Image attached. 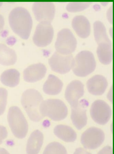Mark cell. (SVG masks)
Masks as SVG:
<instances>
[{
    "mask_svg": "<svg viewBox=\"0 0 114 154\" xmlns=\"http://www.w3.org/2000/svg\"><path fill=\"white\" fill-rule=\"evenodd\" d=\"M111 109L107 103L101 100L94 101L91 108V116L93 120L99 125H105L111 116Z\"/></svg>",
    "mask_w": 114,
    "mask_h": 154,
    "instance_id": "30bf717a",
    "label": "cell"
},
{
    "mask_svg": "<svg viewBox=\"0 0 114 154\" xmlns=\"http://www.w3.org/2000/svg\"><path fill=\"white\" fill-rule=\"evenodd\" d=\"M8 136V131L5 126L0 125V145Z\"/></svg>",
    "mask_w": 114,
    "mask_h": 154,
    "instance_id": "4316f807",
    "label": "cell"
},
{
    "mask_svg": "<svg viewBox=\"0 0 114 154\" xmlns=\"http://www.w3.org/2000/svg\"><path fill=\"white\" fill-rule=\"evenodd\" d=\"M0 154H10L7 151L3 148H0Z\"/></svg>",
    "mask_w": 114,
    "mask_h": 154,
    "instance_id": "1f68e13d",
    "label": "cell"
},
{
    "mask_svg": "<svg viewBox=\"0 0 114 154\" xmlns=\"http://www.w3.org/2000/svg\"><path fill=\"white\" fill-rule=\"evenodd\" d=\"M90 2H71L66 6V10L69 12H81L89 7Z\"/></svg>",
    "mask_w": 114,
    "mask_h": 154,
    "instance_id": "d4e9b609",
    "label": "cell"
},
{
    "mask_svg": "<svg viewBox=\"0 0 114 154\" xmlns=\"http://www.w3.org/2000/svg\"><path fill=\"white\" fill-rule=\"evenodd\" d=\"M93 28L94 38L98 45L104 43H111L108 37L106 29L103 23L100 21H95L93 24Z\"/></svg>",
    "mask_w": 114,
    "mask_h": 154,
    "instance_id": "603a6c76",
    "label": "cell"
},
{
    "mask_svg": "<svg viewBox=\"0 0 114 154\" xmlns=\"http://www.w3.org/2000/svg\"><path fill=\"white\" fill-rule=\"evenodd\" d=\"M8 121L14 136L18 139L24 138L28 133V125L21 110L17 106H12L8 113Z\"/></svg>",
    "mask_w": 114,
    "mask_h": 154,
    "instance_id": "3957f363",
    "label": "cell"
},
{
    "mask_svg": "<svg viewBox=\"0 0 114 154\" xmlns=\"http://www.w3.org/2000/svg\"><path fill=\"white\" fill-rule=\"evenodd\" d=\"M96 66L94 56L89 51H82L74 59L72 70L79 77H86L92 73Z\"/></svg>",
    "mask_w": 114,
    "mask_h": 154,
    "instance_id": "277c9868",
    "label": "cell"
},
{
    "mask_svg": "<svg viewBox=\"0 0 114 154\" xmlns=\"http://www.w3.org/2000/svg\"><path fill=\"white\" fill-rule=\"evenodd\" d=\"M97 54L101 63L108 65L112 61V47L111 43L98 45Z\"/></svg>",
    "mask_w": 114,
    "mask_h": 154,
    "instance_id": "ffe728a7",
    "label": "cell"
},
{
    "mask_svg": "<svg viewBox=\"0 0 114 154\" xmlns=\"http://www.w3.org/2000/svg\"><path fill=\"white\" fill-rule=\"evenodd\" d=\"M54 29L51 23L43 21L39 23L33 36V41L38 47H46L52 42Z\"/></svg>",
    "mask_w": 114,
    "mask_h": 154,
    "instance_id": "ba28073f",
    "label": "cell"
},
{
    "mask_svg": "<svg viewBox=\"0 0 114 154\" xmlns=\"http://www.w3.org/2000/svg\"><path fill=\"white\" fill-rule=\"evenodd\" d=\"M2 2H0V7L2 6Z\"/></svg>",
    "mask_w": 114,
    "mask_h": 154,
    "instance_id": "d6a6232c",
    "label": "cell"
},
{
    "mask_svg": "<svg viewBox=\"0 0 114 154\" xmlns=\"http://www.w3.org/2000/svg\"><path fill=\"white\" fill-rule=\"evenodd\" d=\"M72 27L76 34L81 38H88L91 33V24L84 16H77L72 21Z\"/></svg>",
    "mask_w": 114,
    "mask_h": 154,
    "instance_id": "2e32d148",
    "label": "cell"
},
{
    "mask_svg": "<svg viewBox=\"0 0 114 154\" xmlns=\"http://www.w3.org/2000/svg\"><path fill=\"white\" fill-rule=\"evenodd\" d=\"M74 154H91L82 148H78L76 149Z\"/></svg>",
    "mask_w": 114,
    "mask_h": 154,
    "instance_id": "f1b7e54d",
    "label": "cell"
},
{
    "mask_svg": "<svg viewBox=\"0 0 114 154\" xmlns=\"http://www.w3.org/2000/svg\"><path fill=\"white\" fill-rule=\"evenodd\" d=\"M49 63L53 71L60 74H65L72 69L74 58L72 54L63 55L56 51L50 57Z\"/></svg>",
    "mask_w": 114,
    "mask_h": 154,
    "instance_id": "9c48e42d",
    "label": "cell"
},
{
    "mask_svg": "<svg viewBox=\"0 0 114 154\" xmlns=\"http://www.w3.org/2000/svg\"><path fill=\"white\" fill-rule=\"evenodd\" d=\"M84 94V85L80 81L74 80L68 85L65 91V98L71 107H76L79 99Z\"/></svg>",
    "mask_w": 114,
    "mask_h": 154,
    "instance_id": "7c38bea8",
    "label": "cell"
},
{
    "mask_svg": "<svg viewBox=\"0 0 114 154\" xmlns=\"http://www.w3.org/2000/svg\"><path fill=\"white\" fill-rule=\"evenodd\" d=\"M43 101L41 94L34 89L27 90L22 95V106L29 119L34 122H39L43 119L40 113V106Z\"/></svg>",
    "mask_w": 114,
    "mask_h": 154,
    "instance_id": "7a4b0ae2",
    "label": "cell"
},
{
    "mask_svg": "<svg viewBox=\"0 0 114 154\" xmlns=\"http://www.w3.org/2000/svg\"><path fill=\"white\" fill-rule=\"evenodd\" d=\"M43 143V134L40 131L36 130L31 133L27 144V154H38Z\"/></svg>",
    "mask_w": 114,
    "mask_h": 154,
    "instance_id": "e0dca14e",
    "label": "cell"
},
{
    "mask_svg": "<svg viewBox=\"0 0 114 154\" xmlns=\"http://www.w3.org/2000/svg\"><path fill=\"white\" fill-rule=\"evenodd\" d=\"M32 11L37 21L51 23L54 18L56 9L52 2H35Z\"/></svg>",
    "mask_w": 114,
    "mask_h": 154,
    "instance_id": "8fae6325",
    "label": "cell"
},
{
    "mask_svg": "<svg viewBox=\"0 0 114 154\" xmlns=\"http://www.w3.org/2000/svg\"><path fill=\"white\" fill-rule=\"evenodd\" d=\"M9 23L10 28L16 34L23 39H28L32 27V20L26 8H14L9 16Z\"/></svg>",
    "mask_w": 114,
    "mask_h": 154,
    "instance_id": "6da1fadb",
    "label": "cell"
},
{
    "mask_svg": "<svg viewBox=\"0 0 114 154\" xmlns=\"http://www.w3.org/2000/svg\"><path fill=\"white\" fill-rule=\"evenodd\" d=\"M46 72L47 69L43 63L33 64L24 70L23 77L26 82L34 83L42 79Z\"/></svg>",
    "mask_w": 114,
    "mask_h": 154,
    "instance_id": "5bb4252c",
    "label": "cell"
},
{
    "mask_svg": "<svg viewBox=\"0 0 114 154\" xmlns=\"http://www.w3.org/2000/svg\"><path fill=\"white\" fill-rule=\"evenodd\" d=\"M7 98V90L4 88H0V116L2 115L5 110Z\"/></svg>",
    "mask_w": 114,
    "mask_h": 154,
    "instance_id": "484cf974",
    "label": "cell"
},
{
    "mask_svg": "<svg viewBox=\"0 0 114 154\" xmlns=\"http://www.w3.org/2000/svg\"><path fill=\"white\" fill-rule=\"evenodd\" d=\"M104 139L105 134L101 129L91 127L82 133L81 142L86 149H95L100 147Z\"/></svg>",
    "mask_w": 114,
    "mask_h": 154,
    "instance_id": "52a82bcc",
    "label": "cell"
},
{
    "mask_svg": "<svg viewBox=\"0 0 114 154\" xmlns=\"http://www.w3.org/2000/svg\"><path fill=\"white\" fill-rule=\"evenodd\" d=\"M68 112L67 106L59 99L43 100L40 106V113L43 118L47 117L56 121L64 119L68 116Z\"/></svg>",
    "mask_w": 114,
    "mask_h": 154,
    "instance_id": "5b68a950",
    "label": "cell"
},
{
    "mask_svg": "<svg viewBox=\"0 0 114 154\" xmlns=\"http://www.w3.org/2000/svg\"><path fill=\"white\" fill-rule=\"evenodd\" d=\"M86 86L90 94L93 95H101L107 89L108 82L106 77L96 75L88 80Z\"/></svg>",
    "mask_w": 114,
    "mask_h": 154,
    "instance_id": "9a60e30c",
    "label": "cell"
},
{
    "mask_svg": "<svg viewBox=\"0 0 114 154\" xmlns=\"http://www.w3.org/2000/svg\"><path fill=\"white\" fill-rule=\"evenodd\" d=\"M88 106V102L86 99H82L76 107H71V121L79 130L83 128L87 124L86 108Z\"/></svg>",
    "mask_w": 114,
    "mask_h": 154,
    "instance_id": "4fadbf2b",
    "label": "cell"
},
{
    "mask_svg": "<svg viewBox=\"0 0 114 154\" xmlns=\"http://www.w3.org/2000/svg\"><path fill=\"white\" fill-rule=\"evenodd\" d=\"M63 83L54 75H50L43 85V91L50 95H58L62 91Z\"/></svg>",
    "mask_w": 114,
    "mask_h": 154,
    "instance_id": "ac0fdd59",
    "label": "cell"
},
{
    "mask_svg": "<svg viewBox=\"0 0 114 154\" xmlns=\"http://www.w3.org/2000/svg\"><path fill=\"white\" fill-rule=\"evenodd\" d=\"M98 154H112V148L110 146L104 147Z\"/></svg>",
    "mask_w": 114,
    "mask_h": 154,
    "instance_id": "83f0119b",
    "label": "cell"
},
{
    "mask_svg": "<svg viewBox=\"0 0 114 154\" xmlns=\"http://www.w3.org/2000/svg\"><path fill=\"white\" fill-rule=\"evenodd\" d=\"M54 132L60 139L68 143L74 142L77 139V134L70 126L58 125L54 128Z\"/></svg>",
    "mask_w": 114,
    "mask_h": 154,
    "instance_id": "d6986e66",
    "label": "cell"
},
{
    "mask_svg": "<svg viewBox=\"0 0 114 154\" xmlns=\"http://www.w3.org/2000/svg\"><path fill=\"white\" fill-rule=\"evenodd\" d=\"M4 26V19L3 16L0 14V31L3 29Z\"/></svg>",
    "mask_w": 114,
    "mask_h": 154,
    "instance_id": "4dcf8cb0",
    "label": "cell"
},
{
    "mask_svg": "<svg viewBox=\"0 0 114 154\" xmlns=\"http://www.w3.org/2000/svg\"><path fill=\"white\" fill-rule=\"evenodd\" d=\"M55 47L56 51L63 55L71 54L75 51L77 40L70 29H62L58 33Z\"/></svg>",
    "mask_w": 114,
    "mask_h": 154,
    "instance_id": "8992f818",
    "label": "cell"
},
{
    "mask_svg": "<svg viewBox=\"0 0 114 154\" xmlns=\"http://www.w3.org/2000/svg\"><path fill=\"white\" fill-rule=\"evenodd\" d=\"M43 154H68L64 146L58 142H52L46 147Z\"/></svg>",
    "mask_w": 114,
    "mask_h": 154,
    "instance_id": "cb8c5ba5",
    "label": "cell"
},
{
    "mask_svg": "<svg viewBox=\"0 0 114 154\" xmlns=\"http://www.w3.org/2000/svg\"><path fill=\"white\" fill-rule=\"evenodd\" d=\"M1 83L9 87H14L19 84L20 73L15 69H10L4 71L1 75Z\"/></svg>",
    "mask_w": 114,
    "mask_h": 154,
    "instance_id": "44dd1931",
    "label": "cell"
},
{
    "mask_svg": "<svg viewBox=\"0 0 114 154\" xmlns=\"http://www.w3.org/2000/svg\"><path fill=\"white\" fill-rule=\"evenodd\" d=\"M112 6H111V7L110 8V9L108 11L107 13V17L109 21L112 24Z\"/></svg>",
    "mask_w": 114,
    "mask_h": 154,
    "instance_id": "f546056e",
    "label": "cell"
},
{
    "mask_svg": "<svg viewBox=\"0 0 114 154\" xmlns=\"http://www.w3.org/2000/svg\"><path fill=\"white\" fill-rule=\"evenodd\" d=\"M17 61V55L13 49H10L4 44H0V64L12 65Z\"/></svg>",
    "mask_w": 114,
    "mask_h": 154,
    "instance_id": "7402d4cb",
    "label": "cell"
}]
</instances>
